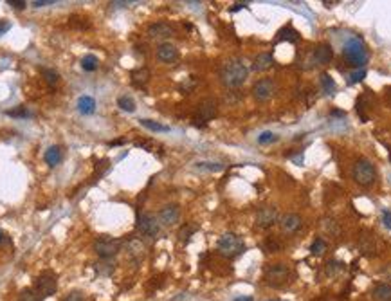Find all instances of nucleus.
<instances>
[{
	"label": "nucleus",
	"instance_id": "nucleus-9",
	"mask_svg": "<svg viewBox=\"0 0 391 301\" xmlns=\"http://www.w3.org/2000/svg\"><path fill=\"white\" fill-rule=\"evenodd\" d=\"M274 92H276V83L270 78H261L253 87V96H255V99L260 101V103H263V101L272 98Z\"/></svg>",
	"mask_w": 391,
	"mask_h": 301
},
{
	"label": "nucleus",
	"instance_id": "nucleus-2",
	"mask_svg": "<svg viewBox=\"0 0 391 301\" xmlns=\"http://www.w3.org/2000/svg\"><path fill=\"white\" fill-rule=\"evenodd\" d=\"M343 56L344 60L348 61V65L357 67V69H364V63H366V58H368L364 42L361 38H350L348 42L344 43Z\"/></svg>",
	"mask_w": 391,
	"mask_h": 301
},
{
	"label": "nucleus",
	"instance_id": "nucleus-36",
	"mask_svg": "<svg viewBox=\"0 0 391 301\" xmlns=\"http://www.w3.org/2000/svg\"><path fill=\"white\" fill-rule=\"evenodd\" d=\"M63 301H87V298H85V294H83V292L72 291V292H69L65 298H63Z\"/></svg>",
	"mask_w": 391,
	"mask_h": 301
},
{
	"label": "nucleus",
	"instance_id": "nucleus-22",
	"mask_svg": "<svg viewBox=\"0 0 391 301\" xmlns=\"http://www.w3.org/2000/svg\"><path fill=\"white\" fill-rule=\"evenodd\" d=\"M321 87H323V92H325L326 96H334L335 92H337V85H335V81L330 78V74H321Z\"/></svg>",
	"mask_w": 391,
	"mask_h": 301
},
{
	"label": "nucleus",
	"instance_id": "nucleus-42",
	"mask_svg": "<svg viewBox=\"0 0 391 301\" xmlns=\"http://www.w3.org/2000/svg\"><path fill=\"white\" fill-rule=\"evenodd\" d=\"M9 29H11V24L7 22V20H0V36H2L4 33H7Z\"/></svg>",
	"mask_w": 391,
	"mask_h": 301
},
{
	"label": "nucleus",
	"instance_id": "nucleus-33",
	"mask_svg": "<svg viewBox=\"0 0 391 301\" xmlns=\"http://www.w3.org/2000/svg\"><path fill=\"white\" fill-rule=\"evenodd\" d=\"M279 139V136H276V134L272 132H261L258 137V143L260 145H269V143H276Z\"/></svg>",
	"mask_w": 391,
	"mask_h": 301
},
{
	"label": "nucleus",
	"instance_id": "nucleus-8",
	"mask_svg": "<svg viewBox=\"0 0 391 301\" xmlns=\"http://www.w3.org/2000/svg\"><path fill=\"white\" fill-rule=\"evenodd\" d=\"M279 222V213L274 206H263L256 211V226L260 229H269Z\"/></svg>",
	"mask_w": 391,
	"mask_h": 301
},
{
	"label": "nucleus",
	"instance_id": "nucleus-14",
	"mask_svg": "<svg viewBox=\"0 0 391 301\" xmlns=\"http://www.w3.org/2000/svg\"><path fill=\"white\" fill-rule=\"evenodd\" d=\"M179 58V51L171 43H160L157 47V60L162 63H173Z\"/></svg>",
	"mask_w": 391,
	"mask_h": 301
},
{
	"label": "nucleus",
	"instance_id": "nucleus-17",
	"mask_svg": "<svg viewBox=\"0 0 391 301\" xmlns=\"http://www.w3.org/2000/svg\"><path fill=\"white\" fill-rule=\"evenodd\" d=\"M272 65H274L272 54H270V52H261V54H258V56L255 58V65H253V69H255L256 72H263V71H269Z\"/></svg>",
	"mask_w": 391,
	"mask_h": 301
},
{
	"label": "nucleus",
	"instance_id": "nucleus-30",
	"mask_svg": "<svg viewBox=\"0 0 391 301\" xmlns=\"http://www.w3.org/2000/svg\"><path fill=\"white\" fill-rule=\"evenodd\" d=\"M325 251H326V240H323V238H316V240L312 242L310 253L314 254V256H321Z\"/></svg>",
	"mask_w": 391,
	"mask_h": 301
},
{
	"label": "nucleus",
	"instance_id": "nucleus-26",
	"mask_svg": "<svg viewBox=\"0 0 391 301\" xmlns=\"http://www.w3.org/2000/svg\"><path fill=\"white\" fill-rule=\"evenodd\" d=\"M118 107L125 112H135V101L130 96H121L118 98Z\"/></svg>",
	"mask_w": 391,
	"mask_h": 301
},
{
	"label": "nucleus",
	"instance_id": "nucleus-1",
	"mask_svg": "<svg viewBox=\"0 0 391 301\" xmlns=\"http://www.w3.org/2000/svg\"><path fill=\"white\" fill-rule=\"evenodd\" d=\"M249 76V67L245 65L242 60H231L222 67L220 71V81L229 89L242 87Z\"/></svg>",
	"mask_w": 391,
	"mask_h": 301
},
{
	"label": "nucleus",
	"instance_id": "nucleus-39",
	"mask_svg": "<svg viewBox=\"0 0 391 301\" xmlns=\"http://www.w3.org/2000/svg\"><path fill=\"white\" fill-rule=\"evenodd\" d=\"M7 116H11V118H25V116H27V110H25L24 107H20V109H16V110H7Z\"/></svg>",
	"mask_w": 391,
	"mask_h": 301
},
{
	"label": "nucleus",
	"instance_id": "nucleus-32",
	"mask_svg": "<svg viewBox=\"0 0 391 301\" xmlns=\"http://www.w3.org/2000/svg\"><path fill=\"white\" fill-rule=\"evenodd\" d=\"M341 269H343V264H341V262L330 260V262L326 264V274H328V276H335L337 273H341Z\"/></svg>",
	"mask_w": 391,
	"mask_h": 301
},
{
	"label": "nucleus",
	"instance_id": "nucleus-45",
	"mask_svg": "<svg viewBox=\"0 0 391 301\" xmlns=\"http://www.w3.org/2000/svg\"><path fill=\"white\" fill-rule=\"evenodd\" d=\"M323 5H325V7H328V9H330L332 5H335V2H328V0H325V2H323Z\"/></svg>",
	"mask_w": 391,
	"mask_h": 301
},
{
	"label": "nucleus",
	"instance_id": "nucleus-4",
	"mask_svg": "<svg viewBox=\"0 0 391 301\" xmlns=\"http://www.w3.org/2000/svg\"><path fill=\"white\" fill-rule=\"evenodd\" d=\"M352 175H354V180L359 186L368 188V186H372L375 182V179H377V169L372 164V160L359 159L354 164V168H352Z\"/></svg>",
	"mask_w": 391,
	"mask_h": 301
},
{
	"label": "nucleus",
	"instance_id": "nucleus-29",
	"mask_svg": "<svg viewBox=\"0 0 391 301\" xmlns=\"http://www.w3.org/2000/svg\"><path fill=\"white\" fill-rule=\"evenodd\" d=\"M42 76L45 78L49 87H54V85L60 81V74H58L54 69H42Z\"/></svg>",
	"mask_w": 391,
	"mask_h": 301
},
{
	"label": "nucleus",
	"instance_id": "nucleus-27",
	"mask_svg": "<svg viewBox=\"0 0 391 301\" xmlns=\"http://www.w3.org/2000/svg\"><path fill=\"white\" fill-rule=\"evenodd\" d=\"M98 65H99V61L94 54H87V56H83V60H81V67H83V71L92 72V71L98 69Z\"/></svg>",
	"mask_w": 391,
	"mask_h": 301
},
{
	"label": "nucleus",
	"instance_id": "nucleus-40",
	"mask_svg": "<svg viewBox=\"0 0 391 301\" xmlns=\"http://www.w3.org/2000/svg\"><path fill=\"white\" fill-rule=\"evenodd\" d=\"M7 4H9L13 9H24L25 5H27V2H24V0H9Z\"/></svg>",
	"mask_w": 391,
	"mask_h": 301
},
{
	"label": "nucleus",
	"instance_id": "nucleus-20",
	"mask_svg": "<svg viewBox=\"0 0 391 301\" xmlns=\"http://www.w3.org/2000/svg\"><path fill=\"white\" fill-rule=\"evenodd\" d=\"M372 294L377 301H391V285H388V283H379L377 287L373 289Z\"/></svg>",
	"mask_w": 391,
	"mask_h": 301
},
{
	"label": "nucleus",
	"instance_id": "nucleus-43",
	"mask_svg": "<svg viewBox=\"0 0 391 301\" xmlns=\"http://www.w3.org/2000/svg\"><path fill=\"white\" fill-rule=\"evenodd\" d=\"M247 2H236V4H233V7H229V11L231 13H236V11H240V9H244V7H247Z\"/></svg>",
	"mask_w": 391,
	"mask_h": 301
},
{
	"label": "nucleus",
	"instance_id": "nucleus-11",
	"mask_svg": "<svg viewBox=\"0 0 391 301\" xmlns=\"http://www.w3.org/2000/svg\"><path fill=\"white\" fill-rule=\"evenodd\" d=\"M288 278V267L285 264H272L265 269V280L270 285H278Z\"/></svg>",
	"mask_w": 391,
	"mask_h": 301
},
{
	"label": "nucleus",
	"instance_id": "nucleus-18",
	"mask_svg": "<svg viewBox=\"0 0 391 301\" xmlns=\"http://www.w3.org/2000/svg\"><path fill=\"white\" fill-rule=\"evenodd\" d=\"M299 38H301V36H299V33H297L296 29L288 25V27L279 29V31H278V38H276V40H278V42H292V43H296V42H299Z\"/></svg>",
	"mask_w": 391,
	"mask_h": 301
},
{
	"label": "nucleus",
	"instance_id": "nucleus-24",
	"mask_svg": "<svg viewBox=\"0 0 391 301\" xmlns=\"http://www.w3.org/2000/svg\"><path fill=\"white\" fill-rule=\"evenodd\" d=\"M141 123V127L148 128L151 132H170L171 128L168 125H162V123H157V121H151V119H139Z\"/></svg>",
	"mask_w": 391,
	"mask_h": 301
},
{
	"label": "nucleus",
	"instance_id": "nucleus-44",
	"mask_svg": "<svg viewBox=\"0 0 391 301\" xmlns=\"http://www.w3.org/2000/svg\"><path fill=\"white\" fill-rule=\"evenodd\" d=\"M288 157H290V159H292V160H296V164H297V166H301V164H303V151H299L297 155H288Z\"/></svg>",
	"mask_w": 391,
	"mask_h": 301
},
{
	"label": "nucleus",
	"instance_id": "nucleus-48",
	"mask_svg": "<svg viewBox=\"0 0 391 301\" xmlns=\"http://www.w3.org/2000/svg\"><path fill=\"white\" fill-rule=\"evenodd\" d=\"M2 242H5V235H4V231L0 229V244H2Z\"/></svg>",
	"mask_w": 391,
	"mask_h": 301
},
{
	"label": "nucleus",
	"instance_id": "nucleus-5",
	"mask_svg": "<svg viewBox=\"0 0 391 301\" xmlns=\"http://www.w3.org/2000/svg\"><path fill=\"white\" fill-rule=\"evenodd\" d=\"M121 245L123 242L118 240V238H109V236H103V238H99V240L94 242V251L98 254L99 258L103 260H109L112 256L121 251Z\"/></svg>",
	"mask_w": 391,
	"mask_h": 301
},
{
	"label": "nucleus",
	"instance_id": "nucleus-35",
	"mask_svg": "<svg viewBox=\"0 0 391 301\" xmlns=\"http://www.w3.org/2000/svg\"><path fill=\"white\" fill-rule=\"evenodd\" d=\"M195 231H197V226H184L182 229H180V233H179L180 240H182V242H188V238H189L191 235H193Z\"/></svg>",
	"mask_w": 391,
	"mask_h": 301
},
{
	"label": "nucleus",
	"instance_id": "nucleus-31",
	"mask_svg": "<svg viewBox=\"0 0 391 301\" xmlns=\"http://www.w3.org/2000/svg\"><path fill=\"white\" fill-rule=\"evenodd\" d=\"M128 251L132 254H137V256H142V253H144V245H142V242H139V240H130L128 242Z\"/></svg>",
	"mask_w": 391,
	"mask_h": 301
},
{
	"label": "nucleus",
	"instance_id": "nucleus-41",
	"mask_svg": "<svg viewBox=\"0 0 391 301\" xmlns=\"http://www.w3.org/2000/svg\"><path fill=\"white\" fill-rule=\"evenodd\" d=\"M52 4H56V2L54 0H34L33 2L34 7H45V5H52Z\"/></svg>",
	"mask_w": 391,
	"mask_h": 301
},
{
	"label": "nucleus",
	"instance_id": "nucleus-19",
	"mask_svg": "<svg viewBox=\"0 0 391 301\" xmlns=\"http://www.w3.org/2000/svg\"><path fill=\"white\" fill-rule=\"evenodd\" d=\"M78 110H80V114H83V116L94 114V110H96L94 98H90V96H81V98L78 99Z\"/></svg>",
	"mask_w": 391,
	"mask_h": 301
},
{
	"label": "nucleus",
	"instance_id": "nucleus-12",
	"mask_svg": "<svg viewBox=\"0 0 391 301\" xmlns=\"http://www.w3.org/2000/svg\"><path fill=\"white\" fill-rule=\"evenodd\" d=\"M279 226H281V229L285 231V233L292 235V233H296V231L301 229L303 218L299 217L297 213H285V215L279 218Z\"/></svg>",
	"mask_w": 391,
	"mask_h": 301
},
{
	"label": "nucleus",
	"instance_id": "nucleus-47",
	"mask_svg": "<svg viewBox=\"0 0 391 301\" xmlns=\"http://www.w3.org/2000/svg\"><path fill=\"white\" fill-rule=\"evenodd\" d=\"M332 116H344V112H343V110H334V112H332Z\"/></svg>",
	"mask_w": 391,
	"mask_h": 301
},
{
	"label": "nucleus",
	"instance_id": "nucleus-16",
	"mask_svg": "<svg viewBox=\"0 0 391 301\" xmlns=\"http://www.w3.org/2000/svg\"><path fill=\"white\" fill-rule=\"evenodd\" d=\"M312 58H314V61H316L317 65H326V63H330L332 58H334V51H332L330 45L323 43V45H319V47L314 51Z\"/></svg>",
	"mask_w": 391,
	"mask_h": 301
},
{
	"label": "nucleus",
	"instance_id": "nucleus-3",
	"mask_svg": "<svg viewBox=\"0 0 391 301\" xmlns=\"http://www.w3.org/2000/svg\"><path fill=\"white\" fill-rule=\"evenodd\" d=\"M217 251L224 258H236L245 251V244L240 236L235 233H226L222 235L217 242Z\"/></svg>",
	"mask_w": 391,
	"mask_h": 301
},
{
	"label": "nucleus",
	"instance_id": "nucleus-34",
	"mask_svg": "<svg viewBox=\"0 0 391 301\" xmlns=\"http://www.w3.org/2000/svg\"><path fill=\"white\" fill-rule=\"evenodd\" d=\"M364 78H366V69H357V71L348 78V85L359 83V81H363Z\"/></svg>",
	"mask_w": 391,
	"mask_h": 301
},
{
	"label": "nucleus",
	"instance_id": "nucleus-7",
	"mask_svg": "<svg viewBox=\"0 0 391 301\" xmlns=\"http://www.w3.org/2000/svg\"><path fill=\"white\" fill-rule=\"evenodd\" d=\"M58 291V278L56 274H52L51 271L47 273H42L36 280V292L42 298L54 296Z\"/></svg>",
	"mask_w": 391,
	"mask_h": 301
},
{
	"label": "nucleus",
	"instance_id": "nucleus-37",
	"mask_svg": "<svg viewBox=\"0 0 391 301\" xmlns=\"http://www.w3.org/2000/svg\"><path fill=\"white\" fill-rule=\"evenodd\" d=\"M261 249H265L267 253H276V251L281 249V245H279L276 240H267L265 244H261Z\"/></svg>",
	"mask_w": 391,
	"mask_h": 301
},
{
	"label": "nucleus",
	"instance_id": "nucleus-13",
	"mask_svg": "<svg viewBox=\"0 0 391 301\" xmlns=\"http://www.w3.org/2000/svg\"><path fill=\"white\" fill-rule=\"evenodd\" d=\"M159 222L160 224H164V226H173L177 224L180 218V207L175 206V204H170V206H164L162 209L159 211Z\"/></svg>",
	"mask_w": 391,
	"mask_h": 301
},
{
	"label": "nucleus",
	"instance_id": "nucleus-28",
	"mask_svg": "<svg viewBox=\"0 0 391 301\" xmlns=\"http://www.w3.org/2000/svg\"><path fill=\"white\" fill-rule=\"evenodd\" d=\"M18 301H43V298L34 289H24V291L20 292Z\"/></svg>",
	"mask_w": 391,
	"mask_h": 301
},
{
	"label": "nucleus",
	"instance_id": "nucleus-23",
	"mask_svg": "<svg viewBox=\"0 0 391 301\" xmlns=\"http://www.w3.org/2000/svg\"><path fill=\"white\" fill-rule=\"evenodd\" d=\"M43 159H45V162H47L49 166H56L58 162L61 160V150H60V146H51V148H49V150L45 151Z\"/></svg>",
	"mask_w": 391,
	"mask_h": 301
},
{
	"label": "nucleus",
	"instance_id": "nucleus-25",
	"mask_svg": "<svg viewBox=\"0 0 391 301\" xmlns=\"http://www.w3.org/2000/svg\"><path fill=\"white\" fill-rule=\"evenodd\" d=\"M197 169H202V171H222L224 169V164L220 162H211V160H200L195 164Z\"/></svg>",
	"mask_w": 391,
	"mask_h": 301
},
{
	"label": "nucleus",
	"instance_id": "nucleus-21",
	"mask_svg": "<svg viewBox=\"0 0 391 301\" xmlns=\"http://www.w3.org/2000/svg\"><path fill=\"white\" fill-rule=\"evenodd\" d=\"M130 76H132V85H135V87H144L148 83V80H150L148 69H135Z\"/></svg>",
	"mask_w": 391,
	"mask_h": 301
},
{
	"label": "nucleus",
	"instance_id": "nucleus-10",
	"mask_svg": "<svg viewBox=\"0 0 391 301\" xmlns=\"http://www.w3.org/2000/svg\"><path fill=\"white\" fill-rule=\"evenodd\" d=\"M137 229L146 236H157L160 233V222L150 213H142L137 217Z\"/></svg>",
	"mask_w": 391,
	"mask_h": 301
},
{
	"label": "nucleus",
	"instance_id": "nucleus-6",
	"mask_svg": "<svg viewBox=\"0 0 391 301\" xmlns=\"http://www.w3.org/2000/svg\"><path fill=\"white\" fill-rule=\"evenodd\" d=\"M217 114H218L217 99H213V98L202 99V101L198 103L197 110H195V121L206 125V123H209L211 119L217 118ZM198 123H197V125H198Z\"/></svg>",
	"mask_w": 391,
	"mask_h": 301
},
{
	"label": "nucleus",
	"instance_id": "nucleus-38",
	"mask_svg": "<svg viewBox=\"0 0 391 301\" xmlns=\"http://www.w3.org/2000/svg\"><path fill=\"white\" fill-rule=\"evenodd\" d=\"M382 224L386 229H391V211L390 209H382Z\"/></svg>",
	"mask_w": 391,
	"mask_h": 301
},
{
	"label": "nucleus",
	"instance_id": "nucleus-15",
	"mask_svg": "<svg viewBox=\"0 0 391 301\" xmlns=\"http://www.w3.org/2000/svg\"><path fill=\"white\" fill-rule=\"evenodd\" d=\"M173 27L170 24H166V22H155V24H151L148 27V34L151 38H159V40H164V38H170L173 36Z\"/></svg>",
	"mask_w": 391,
	"mask_h": 301
},
{
	"label": "nucleus",
	"instance_id": "nucleus-46",
	"mask_svg": "<svg viewBox=\"0 0 391 301\" xmlns=\"http://www.w3.org/2000/svg\"><path fill=\"white\" fill-rule=\"evenodd\" d=\"M235 301H253V298H251V296L249 298H236Z\"/></svg>",
	"mask_w": 391,
	"mask_h": 301
}]
</instances>
